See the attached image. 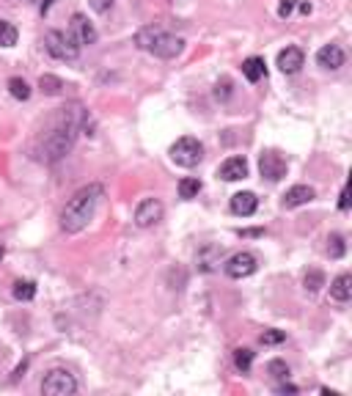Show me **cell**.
Here are the masks:
<instances>
[{"mask_svg": "<svg viewBox=\"0 0 352 396\" xmlns=\"http://www.w3.org/2000/svg\"><path fill=\"white\" fill-rule=\"evenodd\" d=\"M80 127H86V113L80 110V105L64 107L61 119L52 124V129L45 135V141H42V146H39V157H42L45 163H58L66 151H72Z\"/></svg>", "mask_w": 352, "mask_h": 396, "instance_id": "cell-1", "label": "cell"}, {"mask_svg": "<svg viewBox=\"0 0 352 396\" xmlns=\"http://www.w3.org/2000/svg\"><path fill=\"white\" fill-rule=\"evenodd\" d=\"M102 198H105V187L97 185V182L80 187L75 196L66 201V206H64V212H61V228H64L66 234L83 231L88 223L94 221Z\"/></svg>", "mask_w": 352, "mask_h": 396, "instance_id": "cell-2", "label": "cell"}, {"mask_svg": "<svg viewBox=\"0 0 352 396\" xmlns=\"http://www.w3.org/2000/svg\"><path fill=\"white\" fill-rule=\"evenodd\" d=\"M135 45L143 50V52L154 55V58L171 61L176 55H182L184 39L168 33V30H163V28H157V25H146V28H141V30L135 33Z\"/></svg>", "mask_w": 352, "mask_h": 396, "instance_id": "cell-3", "label": "cell"}, {"mask_svg": "<svg viewBox=\"0 0 352 396\" xmlns=\"http://www.w3.org/2000/svg\"><path fill=\"white\" fill-rule=\"evenodd\" d=\"M168 154H171V160H174L179 168H196L204 160V146L199 138L184 135V138H179L174 146H171Z\"/></svg>", "mask_w": 352, "mask_h": 396, "instance_id": "cell-4", "label": "cell"}, {"mask_svg": "<svg viewBox=\"0 0 352 396\" xmlns=\"http://www.w3.org/2000/svg\"><path fill=\"white\" fill-rule=\"evenodd\" d=\"M77 391V380L69 369H50L42 380V394L47 396H72Z\"/></svg>", "mask_w": 352, "mask_h": 396, "instance_id": "cell-5", "label": "cell"}, {"mask_svg": "<svg viewBox=\"0 0 352 396\" xmlns=\"http://www.w3.org/2000/svg\"><path fill=\"white\" fill-rule=\"evenodd\" d=\"M45 47L58 61H75L80 55V45L72 39V33H64V30H50L45 39Z\"/></svg>", "mask_w": 352, "mask_h": 396, "instance_id": "cell-6", "label": "cell"}, {"mask_svg": "<svg viewBox=\"0 0 352 396\" xmlns=\"http://www.w3.org/2000/svg\"><path fill=\"white\" fill-rule=\"evenodd\" d=\"M256 267H259V259H256L253 253H248V250L234 253L226 264H223V270H226L228 278H248V275L256 272Z\"/></svg>", "mask_w": 352, "mask_h": 396, "instance_id": "cell-7", "label": "cell"}, {"mask_svg": "<svg viewBox=\"0 0 352 396\" xmlns=\"http://www.w3.org/2000/svg\"><path fill=\"white\" fill-rule=\"evenodd\" d=\"M163 204L160 198H143L138 206H135V226L138 228H151L154 223L163 221Z\"/></svg>", "mask_w": 352, "mask_h": 396, "instance_id": "cell-8", "label": "cell"}, {"mask_svg": "<svg viewBox=\"0 0 352 396\" xmlns=\"http://www.w3.org/2000/svg\"><path fill=\"white\" fill-rule=\"evenodd\" d=\"M286 160L278 154V151H262V157H259V171L262 176L267 179V182H281L283 176H286Z\"/></svg>", "mask_w": 352, "mask_h": 396, "instance_id": "cell-9", "label": "cell"}, {"mask_svg": "<svg viewBox=\"0 0 352 396\" xmlns=\"http://www.w3.org/2000/svg\"><path fill=\"white\" fill-rule=\"evenodd\" d=\"M69 33H72V39H75L77 45H94L97 42V28L88 23V17L86 14H72V23H69Z\"/></svg>", "mask_w": 352, "mask_h": 396, "instance_id": "cell-10", "label": "cell"}, {"mask_svg": "<svg viewBox=\"0 0 352 396\" xmlns=\"http://www.w3.org/2000/svg\"><path fill=\"white\" fill-rule=\"evenodd\" d=\"M305 64V52L300 47H286L278 52V69L283 74H298Z\"/></svg>", "mask_w": 352, "mask_h": 396, "instance_id": "cell-11", "label": "cell"}, {"mask_svg": "<svg viewBox=\"0 0 352 396\" xmlns=\"http://www.w3.org/2000/svg\"><path fill=\"white\" fill-rule=\"evenodd\" d=\"M317 64L327 69V72H336V69H341L344 66V50L339 47V45H325V47H319L317 52Z\"/></svg>", "mask_w": 352, "mask_h": 396, "instance_id": "cell-12", "label": "cell"}, {"mask_svg": "<svg viewBox=\"0 0 352 396\" xmlns=\"http://www.w3.org/2000/svg\"><path fill=\"white\" fill-rule=\"evenodd\" d=\"M218 176L223 182H240L248 176V160L245 157H228L226 163L218 168Z\"/></svg>", "mask_w": 352, "mask_h": 396, "instance_id": "cell-13", "label": "cell"}, {"mask_svg": "<svg viewBox=\"0 0 352 396\" xmlns=\"http://www.w3.org/2000/svg\"><path fill=\"white\" fill-rule=\"evenodd\" d=\"M314 187H308V185H295V187H289L286 190V196L281 198V206L283 209H295V206H303V204H308V201H314Z\"/></svg>", "mask_w": 352, "mask_h": 396, "instance_id": "cell-14", "label": "cell"}, {"mask_svg": "<svg viewBox=\"0 0 352 396\" xmlns=\"http://www.w3.org/2000/svg\"><path fill=\"white\" fill-rule=\"evenodd\" d=\"M256 206H259V198H256V193H251V190L234 193V196H231V212H234V215L248 218V215L256 212Z\"/></svg>", "mask_w": 352, "mask_h": 396, "instance_id": "cell-15", "label": "cell"}, {"mask_svg": "<svg viewBox=\"0 0 352 396\" xmlns=\"http://www.w3.org/2000/svg\"><path fill=\"white\" fill-rule=\"evenodd\" d=\"M221 256H223V248L221 245H204L196 256V264L201 272H212L221 264Z\"/></svg>", "mask_w": 352, "mask_h": 396, "instance_id": "cell-16", "label": "cell"}, {"mask_svg": "<svg viewBox=\"0 0 352 396\" xmlns=\"http://www.w3.org/2000/svg\"><path fill=\"white\" fill-rule=\"evenodd\" d=\"M330 297L336 300V303H347L352 297V275H339L333 284H330Z\"/></svg>", "mask_w": 352, "mask_h": 396, "instance_id": "cell-17", "label": "cell"}, {"mask_svg": "<svg viewBox=\"0 0 352 396\" xmlns=\"http://www.w3.org/2000/svg\"><path fill=\"white\" fill-rule=\"evenodd\" d=\"M242 74H245L248 83H259V80L267 74V66H264L262 58L253 55V58H245V61H242Z\"/></svg>", "mask_w": 352, "mask_h": 396, "instance_id": "cell-18", "label": "cell"}, {"mask_svg": "<svg viewBox=\"0 0 352 396\" xmlns=\"http://www.w3.org/2000/svg\"><path fill=\"white\" fill-rule=\"evenodd\" d=\"M64 88H66V86H64V80H61V77H55V74H42V77H39V91H42V94H47V97H58Z\"/></svg>", "mask_w": 352, "mask_h": 396, "instance_id": "cell-19", "label": "cell"}, {"mask_svg": "<svg viewBox=\"0 0 352 396\" xmlns=\"http://www.w3.org/2000/svg\"><path fill=\"white\" fill-rule=\"evenodd\" d=\"M6 86H8V94H11L14 99H20V102L30 99V86H28L23 77H11Z\"/></svg>", "mask_w": 352, "mask_h": 396, "instance_id": "cell-20", "label": "cell"}, {"mask_svg": "<svg viewBox=\"0 0 352 396\" xmlns=\"http://www.w3.org/2000/svg\"><path fill=\"white\" fill-rule=\"evenodd\" d=\"M20 39L17 28L8 23V20H0V47H14Z\"/></svg>", "mask_w": 352, "mask_h": 396, "instance_id": "cell-21", "label": "cell"}, {"mask_svg": "<svg viewBox=\"0 0 352 396\" xmlns=\"http://www.w3.org/2000/svg\"><path fill=\"white\" fill-rule=\"evenodd\" d=\"M199 193H201V179L187 176V179H182V182H179V196L182 198H196Z\"/></svg>", "mask_w": 352, "mask_h": 396, "instance_id": "cell-22", "label": "cell"}, {"mask_svg": "<svg viewBox=\"0 0 352 396\" xmlns=\"http://www.w3.org/2000/svg\"><path fill=\"white\" fill-rule=\"evenodd\" d=\"M303 286H305V292H319L322 286H325V275L319 270H308L305 272V278H303Z\"/></svg>", "mask_w": 352, "mask_h": 396, "instance_id": "cell-23", "label": "cell"}, {"mask_svg": "<svg viewBox=\"0 0 352 396\" xmlns=\"http://www.w3.org/2000/svg\"><path fill=\"white\" fill-rule=\"evenodd\" d=\"M234 366H237L240 371H251L253 349H248V346H240V349H234Z\"/></svg>", "mask_w": 352, "mask_h": 396, "instance_id": "cell-24", "label": "cell"}, {"mask_svg": "<svg viewBox=\"0 0 352 396\" xmlns=\"http://www.w3.org/2000/svg\"><path fill=\"white\" fill-rule=\"evenodd\" d=\"M344 250H347V245H344V237L341 234H330L327 237V256L330 259H341Z\"/></svg>", "mask_w": 352, "mask_h": 396, "instance_id": "cell-25", "label": "cell"}, {"mask_svg": "<svg viewBox=\"0 0 352 396\" xmlns=\"http://www.w3.org/2000/svg\"><path fill=\"white\" fill-rule=\"evenodd\" d=\"M14 297L17 300H33L36 297V284L33 281H17L14 284Z\"/></svg>", "mask_w": 352, "mask_h": 396, "instance_id": "cell-26", "label": "cell"}, {"mask_svg": "<svg viewBox=\"0 0 352 396\" xmlns=\"http://www.w3.org/2000/svg\"><path fill=\"white\" fill-rule=\"evenodd\" d=\"M234 94V83L228 80V77H221L218 83H215V99H221V102H226L228 97Z\"/></svg>", "mask_w": 352, "mask_h": 396, "instance_id": "cell-27", "label": "cell"}, {"mask_svg": "<svg viewBox=\"0 0 352 396\" xmlns=\"http://www.w3.org/2000/svg\"><path fill=\"white\" fill-rule=\"evenodd\" d=\"M267 371H270L276 380H286V377H289V366H286L283 361H270V363H267Z\"/></svg>", "mask_w": 352, "mask_h": 396, "instance_id": "cell-28", "label": "cell"}, {"mask_svg": "<svg viewBox=\"0 0 352 396\" xmlns=\"http://www.w3.org/2000/svg\"><path fill=\"white\" fill-rule=\"evenodd\" d=\"M281 342H286L283 330H264L262 333V344H281Z\"/></svg>", "mask_w": 352, "mask_h": 396, "instance_id": "cell-29", "label": "cell"}, {"mask_svg": "<svg viewBox=\"0 0 352 396\" xmlns=\"http://www.w3.org/2000/svg\"><path fill=\"white\" fill-rule=\"evenodd\" d=\"M295 8H298V0H281V3H278V17H281V20H286Z\"/></svg>", "mask_w": 352, "mask_h": 396, "instance_id": "cell-30", "label": "cell"}, {"mask_svg": "<svg viewBox=\"0 0 352 396\" xmlns=\"http://www.w3.org/2000/svg\"><path fill=\"white\" fill-rule=\"evenodd\" d=\"M88 6L97 11V14H107L113 8V0H88Z\"/></svg>", "mask_w": 352, "mask_h": 396, "instance_id": "cell-31", "label": "cell"}, {"mask_svg": "<svg viewBox=\"0 0 352 396\" xmlns=\"http://www.w3.org/2000/svg\"><path fill=\"white\" fill-rule=\"evenodd\" d=\"M278 394H298V385H292V383H281V385H278Z\"/></svg>", "mask_w": 352, "mask_h": 396, "instance_id": "cell-32", "label": "cell"}, {"mask_svg": "<svg viewBox=\"0 0 352 396\" xmlns=\"http://www.w3.org/2000/svg\"><path fill=\"white\" fill-rule=\"evenodd\" d=\"M339 209H350V193H347V187H344L341 196H339Z\"/></svg>", "mask_w": 352, "mask_h": 396, "instance_id": "cell-33", "label": "cell"}, {"mask_svg": "<svg viewBox=\"0 0 352 396\" xmlns=\"http://www.w3.org/2000/svg\"><path fill=\"white\" fill-rule=\"evenodd\" d=\"M298 6H300L303 14H311V3H305V0H298Z\"/></svg>", "mask_w": 352, "mask_h": 396, "instance_id": "cell-34", "label": "cell"}, {"mask_svg": "<svg viewBox=\"0 0 352 396\" xmlns=\"http://www.w3.org/2000/svg\"><path fill=\"white\" fill-rule=\"evenodd\" d=\"M50 6H52V0H45V3H42V14H47V11H50Z\"/></svg>", "mask_w": 352, "mask_h": 396, "instance_id": "cell-35", "label": "cell"}, {"mask_svg": "<svg viewBox=\"0 0 352 396\" xmlns=\"http://www.w3.org/2000/svg\"><path fill=\"white\" fill-rule=\"evenodd\" d=\"M168 3H174L176 6V3H187V0H168Z\"/></svg>", "mask_w": 352, "mask_h": 396, "instance_id": "cell-36", "label": "cell"}, {"mask_svg": "<svg viewBox=\"0 0 352 396\" xmlns=\"http://www.w3.org/2000/svg\"><path fill=\"white\" fill-rule=\"evenodd\" d=\"M0 262H3V245H0Z\"/></svg>", "mask_w": 352, "mask_h": 396, "instance_id": "cell-37", "label": "cell"}]
</instances>
